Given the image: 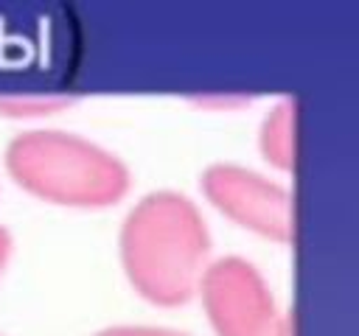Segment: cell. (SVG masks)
<instances>
[{"label": "cell", "mask_w": 359, "mask_h": 336, "mask_svg": "<svg viewBox=\"0 0 359 336\" xmlns=\"http://www.w3.org/2000/svg\"><path fill=\"white\" fill-rule=\"evenodd\" d=\"M118 258L126 283L154 308H180L210 266V230L199 204L171 188L140 196L123 216Z\"/></svg>", "instance_id": "obj_1"}, {"label": "cell", "mask_w": 359, "mask_h": 336, "mask_svg": "<svg viewBox=\"0 0 359 336\" xmlns=\"http://www.w3.org/2000/svg\"><path fill=\"white\" fill-rule=\"evenodd\" d=\"M3 160L28 196L59 207L104 210L132 188V174L115 151L65 129H25L8 143Z\"/></svg>", "instance_id": "obj_2"}, {"label": "cell", "mask_w": 359, "mask_h": 336, "mask_svg": "<svg viewBox=\"0 0 359 336\" xmlns=\"http://www.w3.org/2000/svg\"><path fill=\"white\" fill-rule=\"evenodd\" d=\"M196 297L213 336H294L266 277L241 255L213 258Z\"/></svg>", "instance_id": "obj_3"}, {"label": "cell", "mask_w": 359, "mask_h": 336, "mask_svg": "<svg viewBox=\"0 0 359 336\" xmlns=\"http://www.w3.org/2000/svg\"><path fill=\"white\" fill-rule=\"evenodd\" d=\"M199 190L241 230L272 244L294 241V196L278 179L238 162H210L199 174Z\"/></svg>", "instance_id": "obj_4"}, {"label": "cell", "mask_w": 359, "mask_h": 336, "mask_svg": "<svg viewBox=\"0 0 359 336\" xmlns=\"http://www.w3.org/2000/svg\"><path fill=\"white\" fill-rule=\"evenodd\" d=\"M258 154L269 168L280 174L294 171V162H297V101L294 98H280L261 118Z\"/></svg>", "instance_id": "obj_5"}, {"label": "cell", "mask_w": 359, "mask_h": 336, "mask_svg": "<svg viewBox=\"0 0 359 336\" xmlns=\"http://www.w3.org/2000/svg\"><path fill=\"white\" fill-rule=\"evenodd\" d=\"M67 98L53 95H3L0 98V115L6 118H45L59 109H65Z\"/></svg>", "instance_id": "obj_6"}, {"label": "cell", "mask_w": 359, "mask_h": 336, "mask_svg": "<svg viewBox=\"0 0 359 336\" xmlns=\"http://www.w3.org/2000/svg\"><path fill=\"white\" fill-rule=\"evenodd\" d=\"M93 336H191V333L163 325H109Z\"/></svg>", "instance_id": "obj_7"}, {"label": "cell", "mask_w": 359, "mask_h": 336, "mask_svg": "<svg viewBox=\"0 0 359 336\" xmlns=\"http://www.w3.org/2000/svg\"><path fill=\"white\" fill-rule=\"evenodd\" d=\"M8 258H11V232L0 224V274L8 266Z\"/></svg>", "instance_id": "obj_8"}]
</instances>
